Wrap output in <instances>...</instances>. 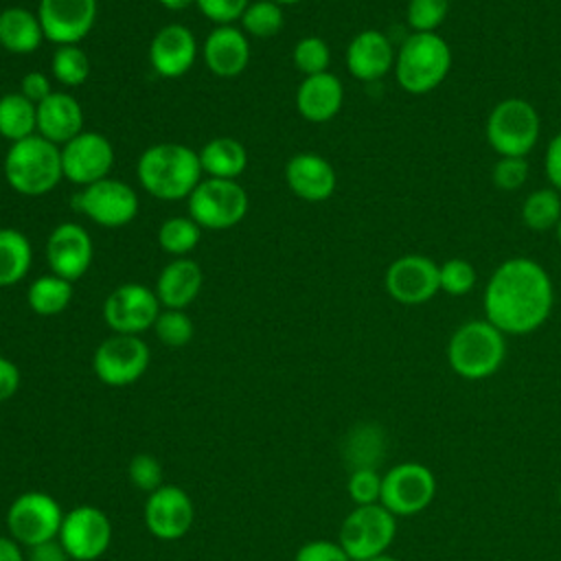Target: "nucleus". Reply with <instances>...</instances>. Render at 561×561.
Masks as SVG:
<instances>
[{
  "instance_id": "nucleus-3",
  "label": "nucleus",
  "mask_w": 561,
  "mask_h": 561,
  "mask_svg": "<svg viewBox=\"0 0 561 561\" xmlns=\"http://www.w3.org/2000/svg\"><path fill=\"white\" fill-rule=\"evenodd\" d=\"M506 359V335L486 318L462 322L447 342L449 368L469 381H480L500 370Z\"/></svg>"
},
{
  "instance_id": "nucleus-15",
  "label": "nucleus",
  "mask_w": 561,
  "mask_h": 561,
  "mask_svg": "<svg viewBox=\"0 0 561 561\" xmlns=\"http://www.w3.org/2000/svg\"><path fill=\"white\" fill-rule=\"evenodd\" d=\"M383 285L392 300L423 305L440 291L438 263L425 254H403L388 265Z\"/></svg>"
},
{
  "instance_id": "nucleus-39",
  "label": "nucleus",
  "mask_w": 561,
  "mask_h": 561,
  "mask_svg": "<svg viewBox=\"0 0 561 561\" xmlns=\"http://www.w3.org/2000/svg\"><path fill=\"white\" fill-rule=\"evenodd\" d=\"M449 13V0H410L405 20L412 33H436Z\"/></svg>"
},
{
  "instance_id": "nucleus-44",
  "label": "nucleus",
  "mask_w": 561,
  "mask_h": 561,
  "mask_svg": "<svg viewBox=\"0 0 561 561\" xmlns=\"http://www.w3.org/2000/svg\"><path fill=\"white\" fill-rule=\"evenodd\" d=\"M250 2L252 0H195V7L210 22H215L217 26H224L241 20Z\"/></svg>"
},
{
  "instance_id": "nucleus-26",
  "label": "nucleus",
  "mask_w": 561,
  "mask_h": 561,
  "mask_svg": "<svg viewBox=\"0 0 561 561\" xmlns=\"http://www.w3.org/2000/svg\"><path fill=\"white\" fill-rule=\"evenodd\" d=\"M204 274L197 261L188 256H175L162 267L156 280V296L164 309H184L202 291Z\"/></svg>"
},
{
  "instance_id": "nucleus-32",
  "label": "nucleus",
  "mask_w": 561,
  "mask_h": 561,
  "mask_svg": "<svg viewBox=\"0 0 561 561\" xmlns=\"http://www.w3.org/2000/svg\"><path fill=\"white\" fill-rule=\"evenodd\" d=\"M70 300L72 283L55 274L35 278L26 289V302L37 316H57L70 305Z\"/></svg>"
},
{
  "instance_id": "nucleus-13",
  "label": "nucleus",
  "mask_w": 561,
  "mask_h": 561,
  "mask_svg": "<svg viewBox=\"0 0 561 561\" xmlns=\"http://www.w3.org/2000/svg\"><path fill=\"white\" fill-rule=\"evenodd\" d=\"M68 559L72 561H94L112 543L110 517L90 504H81L64 513L61 528L57 535Z\"/></svg>"
},
{
  "instance_id": "nucleus-22",
  "label": "nucleus",
  "mask_w": 561,
  "mask_h": 561,
  "mask_svg": "<svg viewBox=\"0 0 561 561\" xmlns=\"http://www.w3.org/2000/svg\"><path fill=\"white\" fill-rule=\"evenodd\" d=\"M206 68L221 79L241 75L250 61V42L245 33L232 24L215 26L202 46Z\"/></svg>"
},
{
  "instance_id": "nucleus-17",
  "label": "nucleus",
  "mask_w": 561,
  "mask_h": 561,
  "mask_svg": "<svg viewBox=\"0 0 561 561\" xmlns=\"http://www.w3.org/2000/svg\"><path fill=\"white\" fill-rule=\"evenodd\" d=\"M37 18L48 42L79 44L96 22V0H39Z\"/></svg>"
},
{
  "instance_id": "nucleus-45",
  "label": "nucleus",
  "mask_w": 561,
  "mask_h": 561,
  "mask_svg": "<svg viewBox=\"0 0 561 561\" xmlns=\"http://www.w3.org/2000/svg\"><path fill=\"white\" fill-rule=\"evenodd\" d=\"M294 561H351V557L344 552L340 541L313 539L298 548Z\"/></svg>"
},
{
  "instance_id": "nucleus-52",
  "label": "nucleus",
  "mask_w": 561,
  "mask_h": 561,
  "mask_svg": "<svg viewBox=\"0 0 561 561\" xmlns=\"http://www.w3.org/2000/svg\"><path fill=\"white\" fill-rule=\"evenodd\" d=\"M368 561H399V559L386 552V554H379V557H375V559H368Z\"/></svg>"
},
{
  "instance_id": "nucleus-19",
  "label": "nucleus",
  "mask_w": 561,
  "mask_h": 561,
  "mask_svg": "<svg viewBox=\"0 0 561 561\" xmlns=\"http://www.w3.org/2000/svg\"><path fill=\"white\" fill-rule=\"evenodd\" d=\"M195 511L188 493L175 484H162L145 502V526L158 539L173 541L188 533Z\"/></svg>"
},
{
  "instance_id": "nucleus-42",
  "label": "nucleus",
  "mask_w": 561,
  "mask_h": 561,
  "mask_svg": "<svg viewBox=\"0 0 561 561\" xmlns=\"http://www.w3.org/2000/svg\"><path fill=\"white\" fill-rule=\"evenodd\" d=\"M127 476L136 489L147 491V493H153L156 489H160L164 484L162 482V465L151 454H136L127 467Z\"/></svg>"
},
{
  "instance_id": "nucleus-14",
  "label": "nucleus",
  "mask_w": 561,
  "mask_h": 561,
  "mask_svg": "<svg viewBox=\"0 0 561 561\" xmlns=\"http://www.w3.org/2000/svg\"><path fill=\"white\" fill-rule=\"evenodd\" d=\"M153 289L142 283L118 285L103 302V320L114 333L138 335L153 327L160 309Z\"/></svg>"
},
{
  "instance_id": "nucleus-11",
  "label": "nucleus",
  "mask_w": 561,
  "mask_h": 561,
  "mask_svg": "<svg viewBox=\"0 0 561 561\" xmlns=\"http://www.w3.org/2000/svg\"><path fill=\"white\" fill-rule=\"evenodd\" d=\"M72 208L103 228H123L138 215V195L127 182L105 178L75 193Z\"/></svg>"
},
{
  "instance_id": "nucleus-49",
  "label": "nucleus",
  "mask_w": 561,
  "mask_h": 561,
  "mask_svg": "<svg viewBox=\"0 0 561 561\" xmlns=\"http://www.w3.org/2000/svg\"><path fill=\"white\" fill-rule=\"evenodd\" d=\"M28 561H68V554L59 539H50L28 548Z\"/></svg>"
},
{
  "instance_id": "nucleus-10",
  "label": "nucleus",
  "mask_w": 561,
  "mask_h": 561,
  "mask_svg": "<svg viewBox=\"0 0 561 561\" xmlns=\"http://www.w3.org/2000/svg\"><path fill=\"white\" fill-rule=\"evenodd\" d=\"M61 519V506L44 491H26L18 495L7 511L9 535L26 548L57 539Z\"/></svg>"
},
{
  "instance_id": "nucleus-35",
  "label": "nucleus",
  "mask_w": 561,
  "mask_h": 561,
  "mask_svg": "<svg viewBox=\"0 0 561 561\" xmlns=\"http://www.w3.org/2000/svg\"><path fill=\"white\" fill-rule=\"evenodd\" d=\"M50 70H53V77L61 85L77 88V85L85 83V79L90 77V59H88L85 50L79 48L77 44L57 46L53 53Z\"/></svg>"
},
{
  "instance_id": "nucleus-30",
  "label": "nucleus",
  "mask_w": 561,
  "mask_h": 561,
  "mask_svg": "<svg viewBox=\"0 0 561 561\" xmlns=\"http://www.w3.org/2000/svg\"><path fill=\"white\" fill-rule=\"evenodd\" d=\"M37 134V105L22 92L0 96V136L11 145Z\"/></svg>"
},
{
  "instance_id": "nucleus-40",
  "label": "nucleus",
  "mask_w": 561,
  "mask_h": 561,
  "mask_svg": "<svg viewBox=\"0 0 561 561\" xmlns=\"http://www.w3.org/2000/svg\"><path fill=\"white\" fill-rule=\"evenodd\" d=\"M438 285L447 296H467L476 285V267L467 259H447L438 265Z\"/></svg>"
},
{
  "instance_id": "nucleus-8",
  "label": "nucleus",
  "mask_w": 561,
  "mask_h": 561,
  "mask_svg": "<svg viewBox=\"0 0 561 561\" xmlns=\"http://www.w3.org/2000/svg\"><path fill=\"white\" fill-rule=\"evenodd\" d=\"M394 535L397 517L381 504H366L344 517L337 541L351 561H368L386 554Z\"/></svg>"
},
{
  "instance_id": "nucleus-55",
  "label": "nucleus",
  "mask_w": 561,
  "mask_h": 561,
  "mask_svg": "<svg viewBox=\"0 0 561 561\" xmlns=\"http://www.w3.org/2000/svg\"><path fill=\"white\" fill-rule=\"evenodd\" d=\"M559 504H561V486H559Z\"/></svg>"
},
{
  "instance_id": "nucleus-54",
  "label": "nucleus",
  "mask_w": 561,
  "mask_h": 561,
  "mask_svg": "<svg viewBox=\"0 0 561 561\" xmlns=\"http://www.w3.org/2000/svg\"><path fill=\"white\" fill-rule=\"evenodd\" d=\"M557 239H559V243H561V219H559V224H557Z\"/></svg>"
},
{
  "instance_id": "nucleus-28",
  "label": "nucleus",
  "mask_w": 561,
  "mask_h": 561,
  "mask_svg": "<svg viewBox=\"0 0 561 561\" xmlns=\"http://www.w3.org/2000/svg\"><path fill=\"white\" fill-rule=\"evenodd\" d=\"M199 153L202 171L208 178L219 180H237L248 167V151L245 147L228 136H219L208 140Z\"/></svg>"
},
{
  "instance_id": "nucleus-20",
  "label": "nucleus",
  "mask_w": 561,
  "mask_h": 561,
  "mask_svg": "<svg viewBox=\"0 0 561 561\" xmlns=\"http://www.w3.org/2000/svg\"><path fill=\"white\" fill-rule=\"evenodd\" d=\"M197 57V39L182 24L162 26L149 44V64L156 75L178 79L186 75Z\"/></svg>"
},
{
  "instance_id": "nucleus-23",
  "label": "nucleus",
  "mask_w": 561,
  "mask_h": 561,
  "mask_svg": "<svg viewBox=\"0 0 561 561\" xmlns=\"http://www.w3.org/2000/svg\"><path fill=\"white\" fill-rule=\"evenodd\" d=\"M394 55L390 39L381 31L366 28L348 42L346 68L359 81H377L394 68Z\"/></svg>"
},
{
  "instance_id": "nucleus-9",
  "label": "nucleus",
  "mask_w": 561,
  "mask_h": 561,
  "mask_svg": "<svg viewBox=\"0 0 561 561\" xmlns=\"http://www.w3.org/2000/svg\"><path fill=\"white\" fill-rule=\"evenodd\" d=\"M436 476L427 465L399 462L381 478L379 504L394 517H412L423 513L436 497Z\"/></svg>"
},
{
  "instance_id": "nucleus-47",
  "label": "nucleus",
  "mask_w": 561,
  "mask_h": 561,
  "mask_svg": "<svg viewBox=\"0 0 561 561\" xmlns=\"http://www.w3.org/2000/svg\"><path fill=\"white\" fill-rule=\"evenodd\" d=\"M543 169L546 178L561 193V131L554 134L546 147V158H543Z\"/></svg>"
},
{
  "instance_id": "nucleus-1",
  "label": "nucleus",
  "mask_w": 561,
  "mask_h": 561,
  "mask_svg": "<svg viewBox=\"0 0 561 561\" xmlns=\"http://www.w3.org/2000/svg\"><path fill=\"white\" fill-rule=\"evenodd\" d=\"M554 305V287L533 259L513 256L495 267L484 294V318L504 335H528L543 327Z\"/></svg>"
},
{
  "instance_id": "nucleus-37",
  "label": "nucleus",
  "mask_w": 561,
  "mask_h": 561,
  "mask_svg": "<svg viewBox=\"0 0 561 561\" xmlns=\"http://www.w3.org/2000/svg\"><path fill=\"white\" fill-rule=\"evenodd\" d=\"M291 59H294V66L305 77H311V75H320V72L329 70L331 50H329V44L322 37L307 35V37H300L296 42V46L291 50Z\"/></svg>"
},
{
  "instance_id": "nucleus-7",
  "label": "nucleus",
  "mask_w": 561,
  "mask_h": 561,
  "mask_svg": "<svg viewBox=\"0 0 561 561\" xmlns=\"http://www.w3.org/2000/svg\"><path fill=\"white\" fill-rule=\"evenodd\" d=\"M188 217L206 230H228L248 213V193L237 180L206 178L186 197Z\"/></svg>"
},
{
  "instance_id": "nucleus-34",
  "label": "nucleus",
  "mask_w": 561,
  "mask_h": 561,
  "mask_svg": "<svg viewBox=\"0 0 561 561\" xmlns=\"http://www.w3.org/2000/svg\"><path fill=\"white\" fill-rule=\"evenodd\" d=\"M202 228L191 217H171L158 228V243L173 256H184L197 248Z\"/></svg>"
},
{
  "instance_id": "nucleus-18",
  "label": "nucleus",
  "mask_w": 561,
  "mask_h": 561,
  "mask_svg": "<svg viewBox=\"0 0 561 561\" xmlns=\"http://www.w3.org/2000/svg\"><path fill=\"white\" fill-rule=\"evenodd\" d=\"M92 256V237L83 226L75 221H64L48 234L46 261L55 276H61L70 283L81 278L90 270Z\"/></svg>"
},
{
  "instance_id": "nucleus-46",
  "label": "nucleus",
  "mask_w": 561,
  "mask_h": 561,
  "mask_svg": "<svg viewBox=\"0 0 561 561\" xmlns=\"http://www.w3.org/2000/svg\"><path fill=\"white\" fill-rule=\"evenodd\" d=\"M18 92H22L28 101H33L37 105V103H42L53 92V88H50V81H48V77L44 72L31 70V72H26L22 77Z\"/></svg>"
},
{
  "instance_id": "nucleus-25",
  "label": "nucleus",
  "mask_w": 561,
  "mask_h": 561,
  "mask_svg": "<svg viewBox=\"0 0 561 561\" xmlns=\"http://www.w3.org/2000/svg\"><path fill=\"white\" fill-rule=\"evenodd\" d=\"M83 131V107L68 92H50L37 103V134L50 142L66 145Z\"/></svg>"
},
{
  "instance_id": "nucleus-2",
  "label": "nucleus",
  "mask_w": 561,
  "mask_h": 561,
  "mask_svg": "<svg viewBox=\"0 0 561 561\" xmlns=\"http://www.w3.org/2000/svg\"><path fill=\"white\" fill-rule=\"evenodd\" d=\"M199 153L180 142H158L147 147L136 164L140 186L156 199L178 202L202 182Z\"/></svg>"
},
{
  "instance_id": "nucleus-24",
  "label": "nucleus",
  "mask_w": 561,
  "mask_h": 561,
  "mask_svg": "<svg viewBox=\"0 0 561 561\" xmlns=\"http://www.w3.org/2000/svg\"><path fill=\"white\" fill-rule=\"evenodd\" d=\"M344 103V85L333 72L305 77L296 90V110L309 123H327Z\"/></svg>"
},
{
  "instance_id": "nucleus-16",
  "label": "nucleus",
  "mask_w": 561,
  "mask_h": 561,
  "mask_svg": "<svg viewBox=\"0 0 561 561\" xmlns=\"http://www.w3.org/2000/svg\"><path fill=\"white\" fill-rule=\"evenodd\" d=\"M114 164V147L99 131H81L61 145L64 178L77 186H90L105 180Z\"/></svg>"
},
{
  "instance_id": "nucleus-53",
  "label": "nucleus",
  "mask_w": 561,
  "mask_h": 561,
  "mask_svg": "<svg viewBox=\"0 0 561 561\" xmlns=\"http://www.w3.org/2000/svg\"><path fill=\"white\" fill-rule=\"evenodd\" d=\"M272 2H276V4H280V7H285V4H298L300 0H272Z\"/></svg>"
},
{
  "instance_id": "nucleus-21",
  "label": "nucleus",
  "mask_w": 561,
  "mask_h": 561,
  "mask_svg": "<svg viewBox=\"0 0 561 561\" xmlns=\"http://www.w3.org/2000/svg\"><path fill=\"white\" fill-rule=\"evenodd\" d=\"M289 191L305 202H324L333 195L337 175L331 162L318 153H296L285 164Z\"/></svg>"
},
{
  "instance_id": "nucleus-43",
  "label": "nucleus",
  "mask_w": 561,
  "mask_h": 561,
  "mask_svg": "<svg viewBox=\"0 0 561 561\" xmlns=\"http://www.w3.org/2000/svg\"><path fill=\"white\" fill-rule=\"evenodd\" d=\"M491 178L500 191H517L528 180V160L519 156H500Z\"/></svg>"
},
{
  "instance_id": "nucleus-27",
  "label": "nucleus",
  "mask_w": 561,
  "mask_h": 561,
  "mask_svg": "<svg viewBox=\"0 0 561 561\" xmlns=\"http://www.w3.org/2000/svg\"><path fill=\"white\" fill-rule=\"evenodd\" d=\"M44 39L37 13L24 7H9L0 11V48L15 55H28L35 53Z\"/></svg>"
},
{
  "instance_id": "nucleus-12",
  "label": "nucleus",
  "mask_w": 561,
  "mask_h": 561,
  "mask_svg": "<svg viewBox=\"0 0 561 561\" xmlns=\"http://www.w3.org/2000/svg\"><path fill=\"white\" fill-rule=\"evenodd\" d=\"M149 346L140 335L114 333L103 340L92 357V368L105 386L123 388L138 381L149 368Z\"/></svg>"
},
{
  "instance_id": "nucleus-48",
  "label": "nucleus",
  "mask_w": 561,
  "mask_h": 561,
  "mask_svg": "<svg viewBox=\"0 0 561 561\" xmlns=\"http://www.w3.org/2000/svg\"><path fill=\"white\" fill-rule=\"evenodd\" d=\"M20 388V368L0 355V403L9 401Z\"/></svg>"
},
{
  "instance_id": "nucleus-51",
  "label": "nucleus",
  "mask_w": 561,
  "mask_h": 561,
  "mask_svg": "<svg viewBox=\"0 0 561 561\" xmlns=\"http://www.w3.org/2000/svg\"><path fill=\"white\" fill-rule=\"evenodd\" d=\"M164 9H169V11H182V9H186V7H191V4H195V0H158Z\"/></svg>"
},
{
  "instance_id": "nucleus-56",
  "label": "nucleus",
  "mask_w": 561,
  "mask_h": 561,
  "mask_svg": "<svg viewBox=\"0 0 561 561\" xmlns=\"http://www.w3.org/2000/svg\"><path fill=\"white\" fill-rule=\"evenodd\" d=\"M68 561H72V559H68Z\"/></svg>"
},
{
  "instance_id": "nucleus-29",
  "label": "nucleus",
  "mask_w": 561,
  "mask_h": 561,
  "mask_svg": "<svg viewBox=\"0 0 561 561\" xmlns=\"http://www.w3.org/2000/svg\"><path fill=\"white\" fill-rule=\"evenodd\" d=\"M386 451V434L375 423L355 425L342 445V456L351 471L355 469H377Z\"/></svg>"
},
{
  "instance_id": "nucleus-6",
  "label": "nucleus",
  "mask_w": 561,
  "mask_h": 561,
  "mask_svg": "<svg viewBox=\"0 0 561 561\" xmlns=\"http://www.w3.org/2000/svg\"><path fill=\"white\" fill-rule=\"evenodd\" d=\"M541 121L537 110L519 96L500 101L486 118V140L497 156L526 158L539 140Z\"/></svg>"
},
{
  "instance_id": "nucleus-38",
  "label": "nucleus",
  "mask_w": 561,
  "mask_h": 561,
  "mask_svg": "<svg viewBox=\"0 0 561 561\" xmlns=\"http://www.w3.org/2000/svg\"><path fill=\"white\" fill-rule=\"evenodd\" d=\"M156 337L167 346H184L193 340V320L184 313V309H164L158 313L153 322Z\"/></svg>"
},
{
  "instance_id": "nucleus-50",
  "label": "nucleus",
  "mask_w": 561,
  "mask_h": 561,
  "mask_svg": "<svg viewBox=\"0 0 561 561\" xmlns=\"http://www.w3.org/2000/svg\"><path fill=\"white\" fill-rule=\"evenodd\" d=\"M0 561H26L22 543H18L11 535H0Z\"/></svg>"
},
{
  "instance_id": "nucleus-5",
  "label": "nucleus",
  "mask_w": 561,
  "mask_h": 561,
  "mask_svg": "<svg viewBox=\"0 0 561 561\" xmlns=\"http://www.w3.org/2000/svg\"><path fill=\"white\" fill-rule=\"evenodd\" d=\"M451 68V48L438 33H410L394 55V79L410 94L438 88Z\"/></svg>"
},
{
  "instance_id": "nucleus-31",
  "label": "nucleus",
  "mask_w": 561,
  "mask_h": 561,
  "mask_svg": "<svg viewBox=\"0 0 561 561\" xmlns=\"http://www.w3.org/2000/svg\"><path fill=\"white\" fill-rule=\"evenodd\" d=\"M33 263L28 237L15 228H0V287L20 283Z\"/></svg>"
},
{
  "instance_id": "nucleus-36",
  "label": "nucleus",
  "mask_w": 561,
  "mask_h": 561,
  "mask_svg": "<svg viewBox=\"0 0 561 561\" xmlns=\"http://www.w3.org/2000/svg\"><path fill=\"white\" fill-rule=\"evenodd\" d=\"M285 15L283 7L272 0H254L248 4V9L241 15L243 33H250L254 37H272L283 28Z\"/></svg>"
},
{
  "instance_id": "nucleus-41",
  "label": "nucleus",
  "mask_w": 561,
  "mask_h": 561,
  "mask_svg": "<svg viewBox=\"0 0 561 561\" xmlns=\"http://www.w3.org/2000/svg\"><path fill=\"white\" fill-rule=\"evenodd\" d=\"M381 473L377 469H355L348 476L346 491L355 506L379 504L381 497Z\"/></svg>"
},
{
  "instance_id": "nucleus-4",
  "label": "nucleus",
  "mask_w": 561,
  "mask_h": 561,
  "mask_svg": "<svg viewBox=\"0 0 561 561\" xmlns=\"http://www.w3.org/2000/svg\"><path fill=\"white\" fill-rule=\"evenodd\" d=\"M4 178L20 195L39 197L50 193L64 178L61 147L39 134L13 142L4 156Z\"/></svg>"
},
{
  "instance_id": "nucleus-33",
  "label": "nucleus",
  "mask_w": 561,
  "mask_h": 561,
  "mask_svg": "<svg viewBox=\"0 0 561 561\" xmlns=\"http://www.w3.org/2000/svg\"><path fill=\"white\" fill-rule=\"evenodd\" d=\"M522 219L530 230L557 228L561 219V195L557 188H537L522 204Z\"/></svg>"
}]
</instances>
